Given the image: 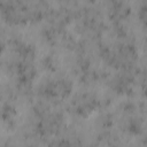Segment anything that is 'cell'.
Here are the masks:
<instances>
[{
    "mask_svg": "<svg viewBox=\"0 0 147 147\" xmlns=\"http://www.w3.org/2000/svg\"><path fill=\"white\" fill-rule=\"evenodd\" d=\"M139 17H140V21H141L145 25H147V5L141 8V10H140V13H139Z\"/></svg>",
    "mask_w": 147,
    "mask_h": 147,
    "instance_id": "obj_1",
    "label": "cell"
}]
</instances>
